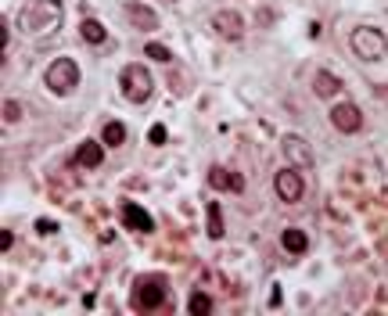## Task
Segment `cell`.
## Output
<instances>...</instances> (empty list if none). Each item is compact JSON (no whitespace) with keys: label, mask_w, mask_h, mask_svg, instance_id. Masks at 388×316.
I'll use <instances>...</instances> for the list:
<instances>
[{"label":"cell","mask_w":388,"mask_h":316,"mask_svg":"<svg viewBox=\"0 0 388 316\" xmlns=\"http://www.w3.org/2000/svg\"><path fill=\"white\" fill-rule=\"evenodd\" d=\"M281 248L291 251V256H302V251L309 248V234L298 230V227H288V230H281Z\"/></svg>","instance_id":"15"},{"label":"cell","mask_w":388,"mask_h":316,"mask_svg":"<svg viewBox=\"0 0 388 316\" xmlns=\"http://www.w3.org/2000/svg\"><path fill=\"white\" fill-rule=\"evenodd\" d=\"M101 162H105V144H98V140H79V147H76V166L98 169Z\"/></svg>","instance_id":"13"},{"label":"cell","mask_w":388,"mask_h":316,"mask_svg":"<svg viewBox=\"0 0 388 316\" xmlns=\"http://www.w3.org/2000/svg\"><path fill=\"white\" fill-rule=\"evenodd\" d=\"M187 90H191V86H187V76H184V72H176V76H173V93H176V98H184Z\"/></svg>","instance_id":"23"},{"label":"cell","mask_w":388,"mask_h":316,"mask_svg":"<svg viewBox=\"0 0 388 316\" xmlns=\"http://www.w3.org/2000/svg\"><path fill=\"white\" fill-rule=\"evenodd\" d=\"M123 11H126V18H130L137 29H144V33H155V29H159V15L147 8V4H137V0H130Z\"/></svg>","instance_id":"12"},{"label":"cell","mask_w":388,"mask_h":316,"mask_svg":"<svg viewBox=\"0 0 388 316\" xmlns=\"http://www.w3.org/2000/svg\"><path fill=\"white\" fill-rule=\"evenodd\" d=\"M208 183H213L216 191H230V195H241L245 191V176L227 169V166H213V169H208Z\"/></svg>","instance_id":"10"},{"label":"cell","mask_w":388,"mask_h":316,"mask_svg":"<svg viewBox=\"0 0 388 316\" xmlns=\"http://www.w3.org/2000/svg\"><path fill=\"white\" fill-rule=\"evenodd\" d=\"M281 151H284L291 169H313V151H309V144L302 137H295V133L281 137Z\"/></svg>","instance_id":"8"},{"label":"cell","mask_w":388,"mask_h":316,"mask_svg":"<svg viewBox=\"0 0 388 316\" xmlns=\"http://www.w3.org/2000/svg\"><path fill=\"white\" fill-rule=\"evenodd\" d=\"M123 223H126V230H137V234H152L155 230L152 212L140 209L137 202H123Z\"/></svg>","instance_id":"9"},{"label":"cell","mask_w":388,"mask_h":316,"mask_svg":"<svg viewBox=\"0 0 388 316\" xmlns=\"http://www.w3.org/2000/svg\"><path fill=\"white\" fill-rule=\"evenodd\" d=\"M213 29H216L223 40H241L245 37V18L237 15V11H220L213 18Z\"/></svg>","instance_id":"11"},{"label":"cell","mask_w":388,"mask_h":316,"mask_svg":"<svg viewBox=\"0 0 388 316\" xmlns=\"http://www.w3.org/2000/svg\"><path fill=\"white\" fill-rule=\"evenodd\" d=\"M79 37H83L86 44H94V47H98V44L108 40V29H105L98 18H83V22H79Z\"/></svg>","instance_id":"16"},{"label":"cell","mask_w":388,"mask_h":316,"mask_svg":"<svg viewBox=\"0 0 388 316\" xmlns=\"http://www.w3.org/2000/svg\"><path fill=\"white\" fill-rule=\"evenodd\" d=\"M54 230H58V223H51V219H36V234L47 237V234H54Z\"/></svg>","instance_id":"24"},{"label":"cell","mask_w":388,"mask_h":316,"mask_svg":"<svg viewBox=\"0 0 388 316\" xmlns=\"http://www.w3.org/2000/svg\"><path fill=\"white\" fill-rule=\"evenodd\" d=\"M147 140H152L155 147H159V144H166V126H162V122H155L152 130H147Z\"/></svg>","instance_id":"22"},{"label":"cell","mask_w":388,"mask_h":316,"mask_svg":"<svg viewBox=\"0 0 388 316\" xmlns=\"http://www.w3.org/2000/svg\"><path fill=\"white\" fill-rule=\"evenodd\" d=\"M101 144H108V147H119V144H126V126L119 122V119L105 122V130H101Z\"/></svg>","instance_id":"18"},{"label":"cell","mask_w":388,"mask_h":316,"mask_svg":"<svg viewBox=\"0 0 388 316\" xmlns=\"http://www.w3.org/2000/svg\"><path fill=\"white\" fill-rule=\"evenodd\" d=\"M11 244H15V234H11V230H0V248H4V251H8Z\"/></svg>","instance_id":"25"},{"label":"cell","mask_w":388,"mask_h":316,"mask_svg":"<svg viewBox=\"0 0 388 316\" xmlns=\"http://www.w3.org/2000/svg\"><path fill=\"white\" fill-rule=\"evenodd\" d=\"M44 86L54 93V98H69V93L79 86V65L76 58H54L47 72H44Z\"/></svg>","instance_id":"2"},{"label":"cell","mask_w":388,"mask_h":316,"mask_svg":"<svg viewBox=\"0 0 388 316\" xmlns=\"http://www.w3.org/2000/svg\"><path fill=\"white\" fill-rule=\"evenodd\" d=\"M62 18H65V8L62 0H25L15 15V25L22 37H54L58 29H62Z\"/></svg>","instance_id":"1"},{"label":"cell","mask_w":388,"mask_h":316,"mask_svg":"<svg viewBox=\"0 0 388 316\" xmlns=\"http://www.w3.org/2000/svg\"><path fill=\"white\" fill-rule=\"evenodd\" d=\"M0 112H4V122H8V126H15V122L25 115V112H22V105H18V101H11V98L4 101V108H0Z\"/></svg>","instance_id":"21"},{"label":"cell","mask_w":388,"mask_h":316,"mask_svg":"<svg viewBox=\"0 0 388 316\" xmlns=\"http://www.w3.org/2000/svg\"><path fill=\"white\" fill-rule=\"evenodd\" d=\"M169 4H176V0H169Z\"/></svg>","instance_id":"26"},{"label":"cell","mask_w":388,"mask_h":316,"mask_svg":"<svg viewBox=\"0 0 388 316\" xmlns=\"http://www.w3.org/2000/svg\"><path fill=\"white\" fill-rule=\"evenodd\" d=\"M169 302V280L162 273H144L133 280V305L137 309H159Z\"/></svg>","instance_id":"3"},{"label":"cell","mask_w":388,"mask_h":316,"mask_svg":"<svg viewBox=\"0 0 388 316\" xmlns=\"http://www.w3.org/2000/svg\"><path fill=\"white\" fill-rule=\"evenodd\" d=\"M208 237L213 241H223V234H227V223H223V205L220 202H208Z\"/></svg>","instance_id":"17"},{"label":"cell","mask_w":388,"mask_h":316,"mask_svg":"<svg viewBox=\"0 0 388 316\" xmlns=\"http://www.w3.org/2000/svg\"><path fill=\"white\" fill-rule=\"evenodd\" d=\"M213 295H205V291H191V298H187V309L194 312V316H208L213 312Z\"/></svg>","instance_id":"19"},{"label":"cell","mask_w":388,"mask_h":316,"mask_svg":"<svg viewBox=\"0 0 388 316\" xmlns=\"http://www.w3.org/2000/svg\"><path fill=\"white\" fill-rule=\"evenodd\" d=\"M144 54H147V58H155V61H162V65H169V61H173V51H169L166 44H147Z\"/></svg>","instance_id":"20"},{"label":"cell","mask_w":388,"mask_h":316,"mask_svg":"<svg viewBox=\"0 0 388 316\" xmlns=\"http://www.w3.org/2000/svg\"><path fill=\"white\" fill-rule=\"evenodd\" d=\"M119 86H123V98H126L130 105H144V101L155 93V79H152V72H147L144 65H137V61L119 72Z\"/></svg>","instance_id":"5"},{"label":"cell","mask_w":388,"mask_h":316,"mask_svg":"<svg viewBox=\"0 0 388 316\" xmlns=\"http://www.w3.org/2000/svg\"><path fill=\"white\" fill-rule=\"evenodd\" d=\"M338 90H342V79L335 76V72H316L313 76V93L316 98H323V101H331V98H338Z\"/></svg>","instance_id":"14"},{"label":"cell","mask_w":388,"mask_h":316,"mask_svg":"<svg viewBox=\"0 0 388 316\" xmlns=\"http://www.w3.org/2000/svg\"><path fill=\"white\" fill-rule=\"evenodd\" d=\"M327 115H331V126L338 133H360L363 130V112H360V105H352V101H338Z\"/></svg>","instance_id":"7"},{"label":"cell","mask_w":388,"mask_h":316,"mask_svg":"<svg viewBox=\"0 0 388 316\" xmlns=\"http://www.w3.org/2000/svg\"><path fill=\"white\" fill-rule=\"evenodd\" d=\"M274 191H277V198L281 202H288V205H298L306 198V180H302V173L298 169H281L277 176H274Z\"/></svg>","instance_id":"6"},{"label":"cell","mask_w":388,"mask_h":316,"mask_svg":"<svg viewBox=\"0 0 388 316\" xmlns=\"http://www.w3.org/2000/svg\"><path fill=\"white\" fill-rule=\"evenodd\" d=\"M349 47L356 58H363V61H384L388 54V40L377 25H360V29H352V37H349Z\"/></svg>","instance_id":"4"}]
</instances>
